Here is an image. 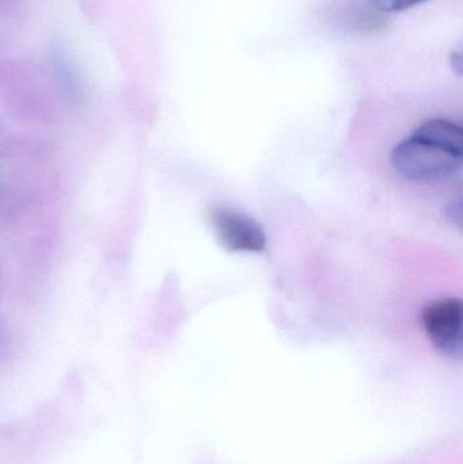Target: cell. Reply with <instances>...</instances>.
<instances>
[{
	"label": "cell",
	"instance_id": "obj_1",
	"mask_svg": "<svg viewBox=\"0 0 463 464\" xmlns=\"http://www.w3.org/2000/svg\"><path fill=\"white\" fill-rule=\"evenodd\" d=\"M462 157L412 135L394 147L391 163L397 173L410 181L437 184L461 170Z\"/></svg>",
	"mask_w": 463,
	"mask_h": 464
},
{
	"label": "cell",
	"instance_id": "obj_2",
	"mask_svg": "<svg viewBox=\"0 0 463 464\" xmlns=\"http://www.w3.org/2000/svg\"><path fill=\"white\" fill-rule=\"evenodd\" d=\"M207 220L217 243L230 253H261L265 250L266 237L256 220L227 207H212Z\"/></svg>",
	"mask_w": 463,
	"mask_h": 464
},
{
	"label": "cell",
	"instance_id": "obj_3",
	"mask_svg": "<svg viewBox=\"0 0 463 464\" xmlns=\"http://www.w3.org/2000/svg\"><path fill=\"white\" fill-rule=\"evenodd\" d=\"M429 341L442 353L451 357L462 354V302L456 297L429 303L421 314Z\"/></svg>",
	"mask_w": 463,
	"mask_h": 464
},
{
	"label": "cell",
	"instance_id": "obj_4",
	"mask_svg": "<svg viewBox=\"0 0 463 464\" xmlns=\"http://www.w3.org/2000/svg\"><path fill=\"white\" fill-rule=\"evenodd\" d=\"M413 136L442 147L449 151L463 155V132L461 127L449 120L434 119L416 128Z\"/></svg>",
	"mask_w": 463,
	"mask_h": 464
},
{
	"label": "cell",
	"instance_id": "obj_5",
	"mask_svg": "<svg viewBox=\"0 0 463 464\" xmlns=\"http://www.w3.org/2000/svg\"><path fill=\"white\" fill-rule=\"evenodd\" d=\"M52 56H53V67L54 72L57 73V78L60 79L64 89L76 98V95H79V92H81V83H79L75 67L70 62V57L65 54L64 51L56 48L52 52Z\"/></svg>",
	"mask_w": 463,
	"mask_h": 464
},
{
	"label": "cell",
	"instance_id": "obj_6",
	"mask_svg": "<svg viewBox=\"0 0 463 464\" xmlns=\"http://www.w3.org/2000/svg\"><path fill=\"white\" fill-rule=\"evenodd\" d=\"M371 7L378 13H401V11L410 10L421 3L429 0H369Z\"/></svg>",
	"mask_w": 463,
	"mask_h": 464
},
{
	"label": "cell",
	"instance_id": "obj_7",
	"mask_svg": "<svg viewBox=\"0 0 463 464\" xmlns=\"http://www.w3.org/2000/svg\"><path fill=\"white\" fill-rule=\"evenodd\" d=\"M446 214H448L449 220L450 222L456 223V225H458L459 227L462 226V206L461 203H454L450 204V207H449L448 211H446Z\"/></svg>",
	"mask_w": 463,
	"mask_h": 464
}]
</instances>
